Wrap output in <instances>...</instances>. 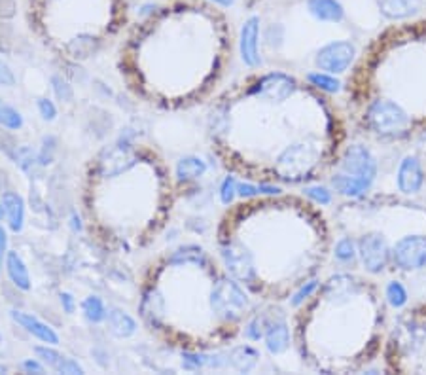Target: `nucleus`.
I'll use <instances>...</instances> for the list:
<instances>
[{
    "mask_svg": "<svg viewBox=\"0 0 426 375\" xmlns=\"http://www.w3.org/2000/svg\"><path fill=\"white\" fill-rule=\"evenodd\" d=\"M260 194H268V195H273V194H279L280 188L277 186H268V184H260Z\"/></svg>",
    "mask_w": 426,
    "mask_h": 375,
    "instance_id": "a19ab883",
    "label": "nucleus"
},
{
    "mask_svg": "<svg viewBox=\"0 0 426 375\" xmlns=\"http://www.w3.org/2000/svg\"><path fill=\"white\" fill-rule=\"evenodd\" d=\"M356 254H358V248L354 247V241L349 239V237H343L335 245V258L339 262H345V264L353 262L356 258Z\"/></svg>",
    "mask_w": 426,
    "mask_h": 375,
    "instance_id": "bb28decb",
    "label": "nucleus"
},
{
    "mask_svg": "<svg viewBox=\"0 0 426 375\" xmlns=\"http://www.w3.org/2000/svg\"><path fill=\"white\" fill-rule=\"evenodd\" d=\"M2 205L6 211V220L10 230L13 233H19L25 226V201L18 192H4L2 194Z\"/></svg>",
    "mask_w": 426,
    "mask_h": 375,
    "instance_id": "2eb2a0df",
    "label": "nucleus"
},
{
    "mask_svg": "<svg viewBox=\"0 0 426 375\" xmlns=\"http://www.w3.org/2000/svg\"><path fill=\"white\" fill-rule=\"evenodd\" d=\"M387 300L394 309L403 307L406 303H408V292L403 288L402 283H398V281H392L387 286Z\"/></svg>",
    "mask_w": 426,
    "mask_h": 375,
    "instance_id": "393cba45",
    "label": "nucleus"
},
{
    "mask_svg": "<svg viewBox=\"0 0 426 375\" xmlns=\"http://www.w3.org/2000/svg\"><path fill=\"white\" fill-rule=\"evenodd\" d=\"M317 288H318V281H309L307 285L301 286V288H299V290L296 292V294H294L292 305H296V307H298L299 303H303L305 300H307V297H309L311 294H313V292L317 290Z\"/></svg>",
    "mask_w": 426,
    "mask_h": 375,
    "instance_id": "72a5a7b5",
    "label": "nucleus"
},
{
    "mask_svg": "<svg viewBox=\"0 0 426 375\" xmlns=\"http://www.w3.org/2000/svg\"><path fill=\"white\" fill-rule=\"evenodd\" d=\"M10 316L15 324L23 328L25 332L31 333L32 338L40 339L46 345H59V336L55 333V330L51 326H48L46 322H42L40 319H37L35 315H29V313H23V311H18V309H12L10 311Z\"/></svg>",
    "mask_w": 426,
    "mask_h": 375,
    "instance_id": "1a4fd4ad",
    "label": "nucleus"
},
{
    "mask_svg": "<svg viewBox=\"0 0 426 375\" xmlns=\"http://www.w3.org/2000/svg\"><path fill=\"white\" fill-rule=\"evenodd\" d=\"M0 85H4V87L15 85V74L2 57H0Z\"/></svg>",
    "mask_w": 426,
    "mask_h": 375,
    "instance_id": "f704fd0d",
    "label": "nucleus"
},
{
    "mask_svg": "<svg viewBox=\"0 0 426 375\" xmlns=\"http://www.w3.org/2000/svg\"><path fill=\"white\" fill-rule=\"evenodd\" d=\"M57 371H59V374H70V375H74V374H84V368H82V366H80V364L76 362L74 358L63 357L61 364L57 366Z\"/></svg>",
    "mask_w": 426,
    "mask_h": 375,
    "instance_id": "c9c22d12",
    "label": "nucleus"
},
{
    "mask_svg": "<svg viewBox=\"0 0 426 375\" xmlns=\"http://www.w3.org/2000/svg\"><path fill=\"white\" fill-rule=\"evenodd\" d=\"M258 358H260V355L256 349H252L250 345H239L233 347L232 351L225 355V364L241 371V374H246L250 369H254Z\"/></svg>",
    "mask_w": 426,
    "mask_h": 375,
    "instance_id": "f3484780",
    "label": "nucleus"
},
{
    "mask_svg": "<svg viewBox=\"0 0 426 375\" xmlns=\"http://www.w3.org/2000/svg\"><path fill=\"white\" fill-rule=\"evenodd\" d=\"M127 19V0H29L31 27L74 61L97 54Z\"/></svg>",
    "mask_w": 426,
    "mask_h": 375,
    "instance_id": "f257e3e1",
    "label": "nucleus"
},
{
    "mask_svg": "<svg viewBox=\"0 0 426 375\" xmlns=\"http://www.w3.org/2000/svg\"><path fill=\"white\" fill-rule=\"evenodd\" d=\"M360 290L358 281L349 275H335L324 286V296L334 303H345Z\"/></svg>",
    "mask_w": 426,
    "mask_h": 375,
    "instance_id": "ddd939ff",
    "label": "nucleus"
},
{
    "mask_svg": "<svg viewBox=\"0 0 426 375\" xmlns=\"http://www.w3.org/2000/svg\"><path fill=\"white\" fill-rule=\"evenodd\" d=\"M265 347L271 355H282L290 345V332H288L287 319L282 315L275 316L273 321H268L265 326Z\"/></svg>",
    "mask_w": 426,
    "mask_h": 375,
    "instance_id": "f8f14e48",
    "label": "nucleus"
},
{
    "mask_svg": "<svg viewBox=\"0 0 426 375\" xmlns=\"http://www.w3.org/2000/svg\"><path fill=\"white\" fill-rule=\"evenodd\" d=\"M51 90H54L55 97L59 99V101H65V103L73 101V85H70V82H67V80L63 78V76H59V74L51 76Z\"/></svg>",
    "mask_w": 426,
    "mask_h": 375,
    "instance_id": "cd10ccee",
    "label": "nucleus"
},
{
    "mask_svg": "<svg viewBox=\"0 0 426 375\" xmlns=\"http://www.w3.org/2000/svg\"><path fill=\"white\" fill-rule=\"evenodd\" d=\"M258 194H260V188L254 186V184H249V182H239L237 184L239 197H254Z\"/></svg>",
    "mask_w": 426,
    "mask_h": 375,
    "instance_id": "4c0bfd02",
    "label": "nucleus"
},
{
    "mask_svg": "<svg viewBox=\"0 0 426 375\" xmlns=\"http://www.w3.org/2000/svg\"><path fill=\"white\" fill-rule=\"evenodd\" d=\"M318 158V152L315 146L296 142L280 152L275 161V173L280 180L298 182L311 173Z\"/></svg>",
    "mask_w": 426,
    "mask_h": 375,
    "instance_id": "f03ea898",
    "label": "nucleus"
},
{
    "mask_svg": "<svg viewBox=\"0 0 426 375\" xmlns=\"http://www.w3.org/2000/svg\"><path fill=\"white\" fill-rule=\"evenodd\" d=\"M23 123L25 120L19 110H15L6 103H0V128L18 131V129L23 128Z\"/></svg>",
    "mask_w": 426,
    "mask_h": 375,
    "instance_id": "5701e85b",
    "label": "nucleus"
},
{
    "mask_svg": "<svg viewBox=\"0 0 426 375\" xmlns=\"http://www.w3.org/2000/svg\"><path fill=\"white\" fill-rule=\"evenodd\" d=\"M307 80H309L315 87L326 91V93H337L341 87L339 80L335 78L334 74H328V73H313L307 76Z\"/></svg>",
    "mask_w": 426,
    "mask_h": 375,
    "instance_id": "b1692460",
    "label": "nucleus"
},
{
    "mask_svg": "<svg viewBox=\"0 0 426 375\" xmlns=\"http://www.w3.org/2000/svg\"><path fill=\"white\" fill-rule=\"evenodd\" d=\"M258 38H260V19L250 18L246 23L243 25L241 30V42H239V49H241V59L246 67H258L262 59H260V49H258Z\"/></svg>",
    "mask_w": 426,
    "mask_h": 375,
    "instance_id": "9d476101",
    "label": "nucleus"
},
{
    "mask_svg": "<svg viewBox=\"0 0 426 375\" xmlns=\"http://www.w3.org/2000/svg\"><path fill=\"white\" fill-rule=\"evenodd\" d=\"M296 90H298V84L292 76L284 73H269L260 80H256L250 93L256 97L271 101V103H284L292 97Z\"/></svg>",
    "mask_w": 426,
    "mask_h": 375,
    "instance_id": "39448f33",
    "label": "nucleus"
},
{
    "mask_svg": "<svg viewBox=\"0 0 426 375\" xmlns=\"http://www.w3.org/2000/svg\"><path fill=\"white\" fill-rule=\"evenodd\" d=\"M106 328L116 338H131L137 332V322L122 309H110L106 313Z\"/></svg>",
    "mask_w": 426,
    "mask_h": 375,
    "instance_id": "dca6fc26",
    "label": "nucleus"
},
{
    "mask_svg": "<svg viewBox=\"0 0 426 375\" xmlns=\"http://www.w3.org/2000/svg\"><path fill=\"white\" fill-rule=\"evenodd\" d=\"M0 374H8V368L4 364H0Z\"/></svg>",
    "mask_w": 426,
    "mask_h": 375,
    "instance_id": "a18cd8bd",
    "label": "nucleus"
},
{
    "mask_svg": "<svg viewBox=\"0 0 426 375\" xmlns=\"http://www.w3.org/2000/svg\"><path fill=\"white\" fill-rule=\"evenodd\" d=\"M0 343H2V336H0Z\"/></svg>",
    "mask_w": 426,
    "mask_h": 375,
    "instance_id": "49530a36",
    "label": "nucleus"
},
{
    "mask_svg": "<svg viewBox=\"0 0 426 375\" xmlns=\"http://www.w3.org/2000/svg\"><path fill=\"white\" fill-rule=\"evenodd\" d=\"M341 171L358 178L368 186H372L375 176H377V161L373 158L370 148L362 145H353L349 146L345 156L341 159Z\"/></svg>",
    "mask_w": 426,
    "mask_h": 375,
    "instance_id": "20e7f679",
    "label": "nucleus"
},
{
    "mask_svg": "<svg viewBox=\"0 0 426 375\" xmlns=\"http://www.w3.org/2000/svg\"><path fill=\"white\" fill-rule=\"evenodd\" d=\"M8 254V233L4 230V226H0V266L4 264Z\"/></svg>",
    "mask_w": 426,
    "mask_h": 375,
    "instance_id": "ea45409f",
    "label": "nucleus"
},
{
    "mask_svg": "<svg viewBox=\"0 0 426 375\" xmlns=\"http://www.w3.org/2000/svg\"><path fill=\"white\" fill-rule=\"evenodd\" d=\"M332 188H334L337 194L347 195V197H358V195L365 194L370 190L368 184H364L358 178H354V176L347 175V173H343V171L335 173L332 176Z\"/></svg>",
    "mask_w": 426,
    "mask_h": 375,
    "instance_id": "6ab92c4d",
    "label": "nucleus"
},
{
    "mask_svg": "<svg viewBox=\"0 0 426 375\" xmlns=\"http://www.w3.org/2000/svg\"><path fill=\"white\" fill-rule=\"evenodd\" d=\"M82 313L92 324H99V322L106 321V307H104L103 300L99 296H87L82 302Z\"/></svg>",
    "mask_w": 426,
    "mask_h": 375,
    "instance_id": "4be33fe9",
    "label": "nucleus"
},
{
    "mask_svg": "<svg viewBox=\"0 0 426 375\" xmlns=\"http://www.w3.org/2000/svg\"><path fill=\"white\" fill-rule=\"evenodd\" d=\"M425 184V171H422V165L417 158L413 156H408L400 164V169H398V190L402 194H417L420 188Z\"/></svg>",
    "mask_w": 426,
    "mask_h": 375,
    "instance_id": "9b49d317",
    "label": "nucleus"
},
{
    "mask_svg": "<svg viewBox=\"0 0 426 375\" xmlns=\"http://www.w3.org/2000/svg\"><path fill=\"white\" fill-rule=\"evenodd\" d=\"M358 256L362 264H364L365 271L377 275L389 266L390 258H392V250H390L389 242L383 235L368 233L358 241Z\"/></svg>",
    "mask_w": 426,
    "mask_h": 375,
    "instance_id": "423d86ee",
    "label": "nucleus"
},
{
    "mask_svg": "<svg viewBox=\"0 0 426 375\" xmlns=\"http://www.w3.org/2000/svg\"><path fill=\"white\" fill-rule=\"evenodd\" d=\"M354 55H356V49L347 40L330 42L324 48L318 49L317 67L328 74H341L351 67Z\"/></svg>",
    "mask_w": 426,
    "mask_h": 375,
    "instance_id": "6e6552de",
    "label": "nucleus"
},
{
    "mask_svg": "<svg viewBox=\"0 0 426 375\" xmlns=\"http://www.w3.org/2000/svg\"><path fill=\"white\" fill-rule=\"evenodd\" d=\"M4 266H6V273L12 285L19 290H31V275H29V269H27V264L23 262V258L15 252V250H8L6 260H4Z\"/></svg>",
    "mask_w": 426,
    "mask_h": 375,
    "instance_id": "4468645a",
    "label": "nucleus"
},
{
    "mask_svg": "<svg viewBox=\"0 0 426 375\" xmlns=\"http://www.w3.org/2000/svg\"><path fill=\"white\" fill-rule=\"evenodd\" d=\"M213 4H220V6H232L233 0H211Z\"/></svg>",
    "mask_w": 426,
    "mask_h": 375,
    "instance_id": "37998d69",
    "label": "nucleus"
},
{
    "mask_svg": "<svg viewBox=\"0 0 426 375\" xmlns=\"http://www.w3.org/2000/svg\"><path fill=\"white\" fill-rule=\"evenodd\" d=\"M392 260L403 271H413L426 266V237L408 235L396 241L392 247Z\"/></svg>",
    "mask_w": 426,
    "mask_h": 375,
    "instance_id": "0eeeda50",
    "label": "nucleus"
},
{
    "mask_svg": "<svg viewBox=\"0 0 426 375\" xmlns=\"http://www.w3.org/2000/svg\"><path fill=\"white\" fill-rule=\"evenodd\" d=\"M265 326H268L265 316H254L244 328V338L250 339V341H260L265 336Z\"/></svg>",
    "mask_w": 426,
    "mask_h": 375,
    "instance_id": "c85d7f7f",
    "label": "nucleus"
},
{
    "mask_svg": "<svg viewBox=\"0 0 426 375\" xmlns=\"http://www.w3.org/2000/svg\"><path fill=\"white\" fill-rule=\"evenodd\" d=\"M205 173H207V164L201 158H195V156L182 158L177 164V176L180 182L199 180Z\"/></svg>",
    "mask_w": 426,
    "mask_h": 375,
    "instance_id": "aec40b11",
    "label": "nucleus"
},
{
    "mask_svg": "<svg viewBox=\"0 0 426 375\" xmlns=\"http://www.w3.org/2000/svg\"><path fill=\"white\" fill-rule=\"evenodd\" d=\"M6 218V211H4V205H2V199H0V222Z\"/></svg>",
    "mask_w": 426,
    "mask_h": 375,
    "instance_id": "c03bdc74",
    "label": "nucleus"
},
{
    "mask_svg": "<svg viewBox=\"0 0 426 375\" xmlns=\"http://www.w3.org/2000/svg\"><path fill=\"white\" fill-rule=\"evenodd\" d=\"M21 368L27 371V374H44V364L38 360V358H27L21 362Z\"/></svg>",
    "mask_w": 426,
    "mask_h": 375,
    "instance_id": "58836bf2",
    "label": "nucleus"
},
{
    "mask_svg": "<svg viewBox=\"0 0 426 375\" xmlns=\"http://www.w3.org/2000/svg\"><path fill=\"white\" fill-rule=\"evenodd\" d=\"M235 195H237V180L233 176H225L220 186V199L224 205H230Z\"/></svg>",
    "mask_w": 426,
    "mask_h": 375,
    "instance_id": "7c9ffc66",
    "label": "nucleus"
},
{
    "mask_svg": "<svg viewBox=\"0 0 426 375\" xmlns=\"http://www.w3.org/2000/svg\"><path fill=\"white\" fill-rule=\"evenodd\" d=\"M208 364V357L203 355V352H192V351H184L182 352V368L184 369H201Z\"/></svg>",
    "mask_w": 426,
    "mask_h": 375,
    "instance_id": "c756f323",
    "label": "nucleus"
},
{
    "mask_svg": "<svg viewBox=\"0 0 426 375\" xmlns=\"http://www.w3.org/2000/svg\"><path fill=\"white\" fill-rule=\"evenodd\" d=\"M309 12L318 19V21H328V23H339L345 18L343 6L337 0H309L307 2Z\"/></svg>",
    "mask_w": 426,
    "mask_h": 375,
    "instance_id": "a211bd4d",
    "label": "nucleus"
},
{
    "mask_svg": "<svg viewBox=\"0 0 426 375\" xmlns=\"http://www.w3.org/2000/svg\"><path fill=\"white\" fill-rule=\"evenodd\" d=\"M422 139H425V140H426V135H425V137H422Z\"/></svg>",
    "mask_w": 426,
    "mask_h": 375,
    "instance_id": "de8ad7c7",
    "label": "nucleus"
},
{
    "mask_svg": "<svg viewBox=\"0 0 426 375\" xmlns=\"http://www.w3.org/2000/svg\"><path fill=\"white\" fill-rule=\"evenodd\" d=\"M368 123L377 135L394 137L398 133H403L409 128L411 118L398 103L379 99L368 110Z\"/></svg>",
    "mask_w": 426,
    "mask_h": 375,
    "instance_id": "7ed1b4c3",
    "label": "nucleus"
},
{
    "mask_svg": "<svg viewBox=\"0 0 426 375\" xmlns=\"http://www.w3.org/2000/svg\"><path fill=\"white\" fill-rule=\"evenodd\" d=\"M35 355L44 366H48V368L57 369V366L61 364L63 355L59 351H55L54 345H46V347H35Z\"/></svg>",
    "mask_w": 426,
    "mask_h": 375,
    "instance_id": "a878e982",
    "label": "nucleus"
},
{
    "mask_svg": "<svg viewBox=\"0 0 426 375\" xmlns=\"http://www.w3.org/2000/svg\"><path fill=\"white\" fill-rule=\"evenodd\" d=\"M305 194L309 195L313 201H317L318 205H330V203H332V194H330L328 188L307 186L305 188Z\"/></svg>",
    "mask_w": 426,
    "mask_h": 375,
    "instance_id": "2f4dec72",
    "label": "nucleus"
},
{
    "mask_svg": "<svg viewBox=\"0 0 426 375\" xmlns=\"http://www.w3.org/2000/svg\"><path fill=\"white\" fill-rule=\"evenodd\" d=\"M403 330L398 332V339L402 341L400 345L406 349V351H417L422 343V338H425V330L422 326H419L417 322H409L408 326H402Z\"/></svg>",
    "mask_w": 426,
    "mask_h": 375,
    "instance_id": "412c9836",
    "label": "nucleus"
},
{
    "mask_svg": "<svg viewBox=\"0 0 426 375\" xmlns=\"http://www.w3.org/2000/svg\"><path fill=\"white\" fill-rule=\"evenodd\" d=\"M37 109L38 114L42 116L44 121H54L55 118H57V106H55L51 99L40 97L37 101Z\"/></svg>",
    "mask_w": 426,
    "mask_h": 375,
    "instance_id": "473e14b6",
    "label": "nucleus"
},
{
    "mask_svg": "<svg viewBox=\"0 0 426 375\" xmlns=\"http://www.w3.org/2000/svg\"><path fill=\"white\" fill-rule=\"evenodd\" d=\"M70 228H73L74 231H82V220H80L76 212L70 216Z\"/></svg>",
    "mask_w": 426,
    "mask_h": 375,
    "instance_id": "79ce46f5",
    "label": "nucleus"
},
{
    "mask_svg": "<svg viewBox=\"0 0 426 375\" xmlns=\"http://www.w3.org/2000/svg\"><path fill=\"white\" fill-rule=\"evenodd\" d=\"M59 302H61L63 311L67 313V315H73L74 311H76V300L70 292H61L59 294Z\"/></svg>",
    "mask_w": 426,
    "mask_h": 375,
    "instance_id": "e433bc0d",
    "label": "nucleus"
}]
</instances>
